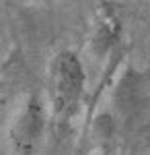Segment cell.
<instances>
[{"label":"cell","instance_id":"1","mask_svg":"<svg viewBox=\"0 0 150 155\" xmlns=\"http://www.w3.org/2000/svg\"><path fill=\"white\" fill-rule=\"evenodd\" d=\"M86 74L82 60L72 50L58 52L47 68V89L54 118L58 122H70L78 112L82 93H84Z\"/></svg>","mask_w":150,"mask_h":155},{"label":"cell","instance_id":"2","mask_svg":"<svg viewBox=\"0 0 150 155\" xmlns=\"http://www.w3.org/2000/svg\"><path fill=\"white\" fill-rule=\"evenodd\" d=\"M47 126V110L37 95L29 97L11 126V143L17 155H33Z\"/></svg>","mask_w":150,"mask_h":155},{"label":"cell","instance_id":"3","mask_svg":"<svg viewBox=\"0 0 150 155\" xmlns=\"http://www.w3.org/2000/svg\"><path fill=\"white\" fill-rule=\"evenodd\" d=\"M115 112L121 118H132L144 104V79L136 71H126L115 85L113 91Z\"/></svg>","mask_w":150,"mask_h":155},{"label":"cell","instance_id":"4","mask_svg":"<svg viewBox=\"0 0 150 155\" xmlns=\"http://www.w3.org/2000/svg\"><path fill=\"white\" fill-rule=\"evenodd\" d=\"M119 21L113 12H107L99 19L97 29H95V35H92V46L97 54H107L115 48L117 39H119Z\"/></svg>","mask_w":150,"mask_h":155},{"label":"cell","instance_id":"5","mask_svg":"<svg viewBox=\"0 0 150 155\" xmlns=\"http://www.w3.org/2000/svg\"><path fill=\"white\" fill-rule=\"evenodd\" d=\"M95 132H97L99 143L103 147L111 145L113 137H115V118L111 114H101L99 118L95 120Z\"/></svg>","mask_w":150,"mask_h":155}]
</instances>
